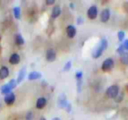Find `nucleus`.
<instances>
[{
    "label": "nucleus",
    "mask_w": 128,
    "mask_h": 120,
    "mask_svg": "<svg viewBox=\"0 0 128 120\" xmlns=\"http://www.w3.org/2000/svg\"><path fill=\"white\" fill-rule=\"evenodd\" d=\"M15 99H16V96L13 92H10V93H8L4 96V102H5V104H7L9 106L12 105L15 102Z\"/></svg>",
    "instance_id": "20e7f679"
},
{
    "label": "nucleus",
    "mask_w": 128,
    "mask_h": 120,
    "mask_svg": "<svg viewBox=\"0 0 128 120\" xmlns=\"http://www.w3.org/2000/svg\"><path fill=\"white\" fill-rule=\"evenodd\" d=\"M119 93V87L117 85H111L106 90V95L109 98H115Z\"/></svg>",
    "instance_id": "f03ea898"
},
{
    "label": "nucleus",
    "mask_w": 128,
    "mask_h": 120,
    "mask_svg": "<svg viewBox=\"0 0 128 120\" xmlns=\"http://www.w3.org/2000/svg\"><path fill=\"white\" fill-rule=\"evenodd\" d=\"M25 75H26V67H23V68L19 71V73H18V76H17V79H16V83H17V84L21 83V82L24 80Z\"/></svg>",
    "instance_id": "9b49d317"
},
{
    "label": "nucleus",
    "mask_w": 128,
    "mask_h": 120,
    "mask_svg": "<svg viewBox=\"0 0 128 120\" xmlns=\"http://www.w3.org/2000/svg\"><path fill=\"white\" fill-rule=\"evenodd\" d=\"M56 59V53L53 49H48L46 52V60L48 62H53Z\"/></svg>",
    "instance_id": "0eeeda50"
},
{
    "label": "nucleus",
    "mask_w": 128,
    "mask_h": 120,
    "mask_svg": "<svg viewBox=\"0 0 128 120\" xmlns=\"http://www.w3.org/2000/svg\"><path fill=\"white\" fill-rule=\"evenodd\" d=\"M114 99H115V101H116V102H120V101H122V99H123V94L121 93L120 95H117Z\"/></svg>",
    "instance_id": "393cba45"
},
{
    "label": "nucleus",
    "mask_w": 128,
    "mask_h": 120,
    "mask_svg": "<svg viewBox=\"0 0 128 120\" xmlns=\"http://www.w3.org/2000/svg\"><path fill=\"white\" fill-rule=\"evenodd\" d=\"M10 92H12V89H11V87L9 86L8 83H6V84H4V85H2V86L0 87V93H1V94L6 95V94H8V93H10Z\"/></svg>",
    "instance_id": "2eb2a0df"
},
{
    "label": "nucleus",
    "mask_w": 128,
    "mask_h": 120,
    "mask_svg": "<svg viewBox=\"0 0 128 120\" xmlns=\"http://www.w3.org/2000/svg\"><path fill=\"white\" fill-rule=\"evenodd\" d=\"M117 37H118V40L119 41H123L124 40V37H125V33L123 31H119L117 33Z\"/></svg>",
    "instance_id": "412c9836"
},
{
    "label": "nucleus",
    "mask_w": 128,
    "mask_h": 120,
    "mask_svg": "<svg viewBox=\"0 0 128 120\" xmlns=\"http://www.w3.org/2000/svg\"><path fill=\"white\" fill-rule=\"evenodd\" d=\"M69 6H70V8H71V9H74V7H75L74 3H70V4H69Z\"/></svg>",
    "instance_id": "7c9ffc66"
},
{
    "label": "nucleus",
    "mask_w": 128,
    "mask_h": 120,
    "mask_svg": "<svg viewBox=\"0 0 128 120\" xmlns=\"http://www.w3.org/2000/svg\"><path fill=\"white\" fill-rule=\"evenodd\" d=\"M54 3H55L54 0H47V1H46V4H47V5H53Z\"/></svg>",
    "instance_id": "c756f323"
},
{
    "label": "nucleus",
    "mask_w": 128,
    "mask_h": 120,
    "mask_svg": "<svg viewBox=\"0 0 128 120\" xmlns=\"http://www.w3.org/2000/svg\"><path fill=\"white\" fill-rule=\"evenodd\" d=\"M52 120H61V119H60V118H58V117H54Z\"/></svg>",
    "instance_id": "2f4dec72"
},
{
    "label": "nucleus",
    "mask_w": 128,
    "mask_h": 120,
    "mask_svg": "<svg viewBox=\"0 0 128 120\" xmlns=\"http://www.w3.org/2000/svg\"><path fill=\"white\" fill-rule=\"evenodd\" d=\"M47 104V100L44 97H40L36 101V108L37 109H43Z\"/></svg>",
    "instance_id": "f8f14e48"
},
{
    "label": "nucleus",
    "mask_w": 128,
    "mask_h": 120,
    "mask_svg": "<svg viewBox=\"0 0 128 120\" xmlns=\"http://www.w3.org/2000/svg\"><path fill=\"white\" fill-rule=\"evenodd\" d=\"M65 108H66V110H67V112H68V113H70V112H71V104H70V103H68V104H67V106H66Z\"/></svg>",
    "instance_id": "c85d7f7f"
},
{
    "label": "nucleus",
    "mask_w": 128,
    "mask_h": 120,
    "mask_svg": "<svg viewBox=\"0 0 128 120\" xmlns=\"http://www.w3.org/2000/svg\"><path fill=\"white\" fill-rule=\"evenodd\" d=\"M42 77L41 73L37 72V71H32L28 74V80L32 81V80H37V79H40Z\"/></svg>",
    "instance_id": "4468645a"
},
{
    "label": "nucleus",
    "mask_w": 128,
    "mask_h": 120,
    "mask_svg": "<svg viewBox=\"0 0 128 120\" xmlns=\"http://www.w3.org/2000/svg\"><path fill=\"white\" fill-rule=\"evenodd\" d=\"M8 84H9V86L11 87V89L13 90L16 86H17V83H16V79H11L9 82H8Z\"/></svg>",
    "instance_id": "aec40b11"
},
{
    "label": "nucleus",
    "mask_w": 128,
    "mask_h": 120,
    "mask_svg": "<svg viewBox=\"0 0 128 120\" xmlns=\"http://www.w3.org/2000/svg\"><path fill=\"white\" fill-rule=\"evenodd\" d=\"M60 14H61V8H60V6H58V5L54 6L53 9H52V12H51L52 18H57Z\"/></svg>",
    "instance_id": "dca6fc26"
},
{
    "label": "nucleus",
    "mask_w": 128,
    "mask_h": 120,
    "mask_svg": "<svg viewBox=\"0 0 128 120\" xmlns=\"http://www.w3.org/2000/svg\"><path fill=\"white\" fill-rule=\"evenodd\" d=\"M13 15H14V17L16 19H20V17H21V9H20V7L15 6L13 8Z\"/></svg>",
    "instance_id": "f3484780"
},
{
    "label": "nucleus",
    "mask_w": 128,
    "mask_h": 120,
    "mask_svg": "<svg viewBox=\"0 0 128 120\" xmlns=\"http://www.w3.org/2000/svg\"><path fill=\"white\" fill-rule=\"evenodd\" d=\"M107 46H108V42H107L106 38H102V39L100 40L99 44H98V45L94 48V50L92 51V57H93V58H99V57L102 55L103 51L107 48Z\"/></svg>",
    "instance_id": "f257e3e1"
},
{
    "label": "nucleus",
    "mask_w": 128,
    "mask_h": 120,
    "mask_svg": "<svg viewBox=\"0 0 128 120\" xmlns=\"http://www.w3.org/2000/svg\"><path fill=\"white\" fill-rule=\"evenodd\" d=\"M70 68H71V61H67L66 64L64 65V67H63V70L64 71H69Z\"/></svg>",
    "instance_id": "b1692460"
},
{
    "label": "nucleus",
    "mask_w": 128,
    "mask_h": 120,
    "mask_svg": "<svg viewBox=\"0 0 128 120\" xmlns=\"http://www.w3.org/2000/svg\"><path fill=\"white\" fill-rule=\"evenodd\" d=\"M97 13H98V9L96 6L92 5L89 7L88 11H87V16L90 18V19H95L96 16H97Z\"/></svg>",
    "instance_id": "39448f33"
},
{
    "label": "nucleus",
    "mask_w": 128,
    "mask_h": 120,
    "mask_svg": "<svg viewBox=\"0 0 128 120\" xmlns=\"http://www.w3.org/2000/svg\"><path fill=\"white\" fill-rule=\"evenodd\" d=\"M122 45H123V47H124V50H128V40H125Z\"/></svg>",
    "instance_id": "cd10ccee"
},
{
    "label": "nucleus",
    "mask_w": 128,
    "mask_h": 120,
    "mask_svg": "<svg viewBox=\"0 0 128 120\" xmlns=\"http://www.w3.org/2000/svg\"><path fill=\"white\" fill-rule=\"evenodd\" d=\"M67 104H68V102H67L65 94H60L58 97V107L59 108H65L67 106Z\"/></svg>",
    "instance_id": "423d86ee"
},
{
    "label": "nucleus",
    "mask_w": 128,
    "mask_h": 120,
    "mask_svg": "<svg viewBox=\"0 0 128 120\" xmlns=\"http://www.w3.org/2000/svg\"><path fill=\"white\" fill-rule=\"evenodd\" d=\"M83 22H84V19H83L81 16H79V17L77 18V24H79V25H82V24H83Z\"/></svg>",
    "instance_id": "bb28decb"
},
{
    "label": "nucleus",
    "mask_w": 128,
    "mask_h": 120,
    "mask_svg": "<svg viewBox=\"0 0 128 120\" xmlns=\"http://www.w3.org/2000/svg\"><path fill=\"white\" fill-rule=\"evenodd\" d=\"M110 18V11L109 9H104L101 11V14H100V20L102 22H107Z\"/></svg>",
    "instance_id": "6e6552de"
},
{
    "label": "nucleus",
    "mask_w": 128,
    "mask_h": 120,
    "mask_svg": "<svg viewBox=\"0 0 128 120\" xmlns=\"http://www.w3.org/2000/svg\"><path fill=\"white\" fill-rule=\"evenodd\" d=\"M113 65H114V61H113V59H111V58H107L106 60L103 61V63H102V67H101V68H102L103 71H109V70L112 69Z\"/></svg>",
    "instance_id": "7ed1b4c3"
},
{
    "label": "nucleus",
    "mask_w": 128,
    "mask_h": 120,
    "mask_svg": "<svg viewBox=\"0 0 128 120\" xmlns=\"http://www.w3.org/2000/svg\"><path fill=\"white\" fill-rule=\"evenodd\" d=\"M9 76V69L6 66H2L0 68V80H4Z\"/></svg>",
    "instance_id": "9d476101"
},
{
    "label": "nucleus",
    "mask_w": 128,
    "mask_h": 120,
    "mask_svg": "<svg viewBox=\"0 0 128 120\" xmlns=\"http://www.w3.org/2000/svg\"><path fill=\"white\" fill-rule=\"evenodd\" d=\"M24 38L22 37V35L21 34H16L15 35V43L17 44V45H23L24 44Z\"/></svg>",
    "instance_id": "a211bd4d"
},
{
    "label": "nucleus",
    "mask_w": 128,
    "mask_h": 120,
    "mask_svg": "<svg viewBox=\"0 0 128 120\" xmlns=\"http://www.w3.org/2000/svg\"><path fill=\"white\" fill-rule=\"evenodd\" d=\"M33 117H34L33 112L32 111H28L27 114H26V116H25V119L26 120H33Z\"/></svg>",
    "instance_id": "4be33fe9"
},
{
    "label": "nucleus",
    "mask_w": 128,
    "mask_h": 120,
    "mask_svg": "<svg viewBox=\"0 0 128 120\" xmlns=\"http://www.w3.org/2000/svg\"><path fill=\"white\" fill-rule=\"evenodd\" d=\"M123 52H124V47H123V45H120V46L117 48V53L122 54Z\"/></svg>",
    "instance_id": "a878e982"
},
{
    "label": "nucleus",
    "mask_w": 128,
    "mask_h": 120,
    "mask_svg": "<svg viewBox=\"0 0 128 120\" xmlns=\"http://www.w3.org/2000/svg\"><path fill=\"white\" fill-rule=\"evenodd\" d=\"M66 33H67V36L69 38H73L76 35V28L73 25H69L66 28Z\"/></svg>",
    "instance_id": "ddd939ff"
},
{
    "label": "nucleus",
    "mask_w": 128,
    "mask_h": 120,
    "mask_svg": "<svg viewBox=\"0 0 128 120\" xmlns=\"http://www.w3.org/2000/svg\"><path fill=\"white\" fill-rule=\"evenodd\" d=\"M82 71H77L76 72V74H75V78H76V80L77 81H81L82 80Z\"/></svg>",
    "instance_id": "5701e85b"
},
{
    "label": "nucleus",
    "mask_w": 128,
    "mask_h": 120,
    "mask_svg": "<svg viewBox=\"0 0 128 120\" xmlns=\"http://www.w3.org/2000/svg\"><path fill=\"white\" fill-rule=\"evenodd\" d=\"M20 62V56L17 53H12L9 57V63L12 65H16Z\"/></svg>",
    "instance_id": "1a4fd4ad"
},
{
    "label": "nucleus",
    "mask_w": 128,
    "mask_h": 120,
    "mask_svg": "<svg viewBox=\"0 0 128 120\" xmlns=\"http://www.w3.org/2000/svg\"><path fill=\"white\" fill-rule=\"evenodd\" d=\"M40 120H46V118H45V117H41Z\"/></svg>",
    "instance_id": "473e14b6"
},
{
    "label": "nucleus",
    "mask_w": 128,
    "mask_h": 120,
    "mask_svg": "<svg viewBox=\"0 0 128 120\" xmlns=\"http://www.w3.org/2000/svg\"><path fill=\"white\" fill-rule=\"evenodd\" d=\"M120 59H121V62L124 64V65H128V52H123L122 54H120Z\"/></svg>",
    "instance_id": "6ab92c4d"
}]
</instances>
